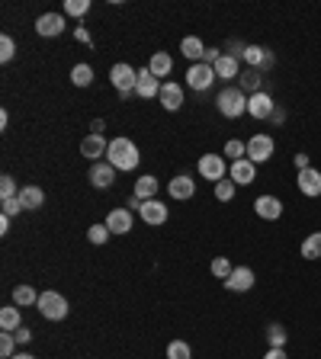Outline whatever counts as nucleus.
Masks as SVG:
<instances>
[{"label":"nucleus","mask_w":321,"mask_h":359,"mask_svg":"<svg viewBox=\"0 0 321 359\" xmlns=\"http://www.w3.org/2000/svg\"><path fill=\"white\" fill-rule=\"evenodd\" d=\"M13 196H20V190H16V180L10 174H4V176H0V199H13Z\"/></svg>","instance_id":"40"},{"label":"nucleus","mask_w":321,"mask_h":359,"mask_svg":"<svg viewBox=\"0 0 321 359\" xmlns=\"http://www.w3.org/2000/svg\"><path fill=\"white\" fill-rule=\"evenodd\" d=\"M180 52H184V58H190L193 64L203 62V55H206V45H203V38L199 36H186L184 42H180Z\"/></svg>","instance_id":"26"},{"label":"nucleus","mask_w":321,"mask_h":359,"mask_svg":"<svg viewBox=\"0 0 321 359\" xmlns=\"http://www.w3.org/2000/svg\"><path fill=\"white\" fill-rule=\"evenodd\" d=\"M138 218L145 225H164L168 222V206H164L160 199H148V202L138 206Z\"/></svg>","instance_id":"14"},{"label":"nucleus","mask_w":321,"mask_h":359,"mask_svg":"<svg viewBox=\"0 0 321 359\" xmlns=\"http://www.w3.org/2000/svg\"><path fill=\"white\" fill-rule=\"evenodd\" d=\"M168 192H170V199H177V202H186V199H193V192H196V180H193L190 174H180L168 183Z\"/></svg>","instance_id":"19"},{"label":"nucleus","mask_w":321,"mask_h":359,"mask_svg":"<svg viewBox=\"0 0 321 359\" xmlns=\"http://www.w3.org/2000/svg\"><path fill=\"white\" fill-rule=\"evenodd\" d=\"M241 157H247V141H241V138H231V141H225V161H241Z\"/></svg>","instance_id":"33"},{"label":"nucleus","mask_w":321,"mask_h":359,"mask_svg":"<svg viewBox=\"0 0 321 359\" xmlns=\"http://www.w3.org/2000/svg\"><path fill=\"white\" fill-rule=\"evenodd\" d=\"M292 164H296V170H308V167H312V157H308L306 151H299L296 157H292Z\"/></svg>","instance_id":"43"},{"label":"nucleus","mask_w":321,"mask_h":359,"mask_svg":"<svg viewBox=\"0 0 321 359\" xmlns=\"http://www.w3.org/2000/svg\"><path fill=\"white\" fill-rule=\"evenodd\" d=\"M235 192H238V183H235V180H228V176L215 183V199H219V202H231V199H235Z\"/></svg>","instance_id":"34"},{"label":"nucleus","mask_w":321,"mask_h":359,"mask_svg":"<svg viewBox=\"0 0 321 359\" xmlns=\"http://www.w3.org/2000/svg\"><path fill=\"white\" fill-rule=\"evenodd\" d=\"M0 356L13 359L16 356V337L13 334H0Z\"/></svg>","instance_id":"41"},{"label":"nucleus","mask_w":321,"mask_h":359,"mask_svg":"<svg viewBox=\"0 0 321 359\" xmlns=\"http://www.w3.org/2000/svg\"><path fill=\"white\" fill-rule=\"evenodd\" d=\"M90 13V0H64V16H87Z\"/></svg>","instance_id":"36"},{"label":"nucleus","mask_w":321,"mask_h":359,"mask_svg":"<svg viewBox=\"0 0 321 359\" xmlns=\"http://www.w3.org/2000/svg\"><path fill=\"white\" fill-rule=\"evenodd\" d=\"M20 199H23L26 212H32V209L46 206V190H42V186H23V190H20Z\"/></svg>","instance_id":"28"},{"label":"nucleus","mask_w":321,"mask_h":359,"mask_svg":"<svg viewBox=\"0 0 321 359\" xmlns=\"http://www.w3.org/2000/svg\"><path fill=\"white\" fill-rule=\"evenodd\" d=\"M68 29V16L64 13H42L36 20V32L42 38H55V36H62V32Z\"/></svg>","instance_id":"9"},{"label":"nucleus","mask_w":321,"mask_h":359,"mask_svg":"<svg viewBox=\"0 0 321 359\" xmlns=\"http://www.w3.org/2000/svg\"><path fill=\"white\" fill-rule=\"evenodd\" d=\"M148 71H151L154 77H170V71H174V58H170L168 52H154L151 58H148Z\"/></svg>","instance_id":"25"},{"label":"nucleus","mask_w":321,"mask_h":359,"mask_svg":"<svg viewBox=\"0 0 321 359\" xmlns=\"http://www.w3.org/2000/svg\"><path fill=\"white\" fill-rule=\"evenodd\" d=\"M160 87H164V80H158V77H154L148 68L138 71L135 97H142V99H154V97H160Z\"/></svg>","instance_id":"15"},{"label":"nucleus","mask_w":321,"mask_h":359,"mask_svg":"<svg viewBox=\"0 0 321 359\" xmlns=\"http://www.w3.org/2000/svg\"><path fill=\"white\" fill-rule=\"evenodd\" d=\"M107 151H109V141L103 135H93V132H90V135L81 141V154H84L87 161H93V164L107 161Z\"/></svg>","instance_id":"12"},{"label":"nucleus","mask_w":321,"mask_h":359,"mask_svg":"<svg viewBox=\"0 0 321 359\" xmlns=\"http://www.w3.org/2000/svg\"><path fill=\"white\" fill-rule=\"evenodd\" d=\"M273 151H276V141L270 135H264V132L247 138V161L251 164H267L273 157Z\"/></svg>","instance_id":"5"},{"label":"nucleus","mask_w":321,"mask_h":359,"mask_svg":"<svg viewBox=\"0 0 321 359\" xmlns=\"http://www.w3.org/2000/svg\"><path fill=\"white\" fill-rule=\"evenodd\" d=\"M254 283H257V276H254L251 267H235V269H231V276L225 279V289L241 295V292H251Z\"/></svg>","instance_id":"10"},{"label":"nucleus","mask_w":321,"mask_h":359,"mask_svg":"<svg viewBox=\"0 0 321 359\" xmlns=\"http://www.w3.org/2000/svg\"><path fill=\"white\" fill-rule=\"evenodd\" d=\"M13 305H20V308H32V305H39V292L32 289V286H16L13 289Z\"/></svg>","instance_id":"30"},{"label":"nucleus","mask_w":321,"mask_h":359,"mask_svg":"<svg viewBox=\"0 0 321 359\" xmlns=\"http://www.w3.org/2000/svg\"><path fill=\"white\" fill-rule=\"evenodd\" d=\"M109 234H113V231H109L107 225H90V228H87V241H90L93 247H103L109 241Z\"/></svg>","instance_id":"35"},{"label":"nucleus","mask_w":321,"mask_h":359,"mask_svg":"<svg viewBox=\"0 0 321 359\" xmlns=\"http://www.w3.org/2000/svg\"><path fill=\"white\" fill-rule=\"evenodd\" d=\"M264 359H289V356H286V350H267Z\"/></svg>","instance_id":"48"},{"label":"nucleus","mask_w":321,"mask_h":359,"mask_svg":"<svg viewBox=\"0 0 321 359\" xmlns=\"http://www.w3.org/2000/svg\"><path fill=\"white\" fill-rule=\"evenodd\" d=\"M71 84L74 87H90L93 84V68L90 64H74V68H71Z\"/></svg>","instance_id":"32"},{"label":"nucleus","mask_w":321,"mask_h":359,"mask_svg":"<svg viewBox=\"0 0 321 359\" xmlns=\"http://www.w3.org/2000/svg\"><path fill=\"white\" fill-rule=\"evenodd\" d=\"M212 71H215L219 80H238V77H241V58H235V55H222V58L212 64Z\"/></svg>","instance_id":"21"},{"label":"nucleus","mask_w":321,"mask_h":359,"mask_svg":"<svg viewBox=\"0 0 321 359\" xmlns=\"http://www.w3.org/2000/svg\"><path fill=\"white\" fill-rule=\"evenodd\" d=\"M13 55H16V42L10 36H0V62L4 64L13 62Z\"/></svg>","instance_id":"42"},{"label":"nucleus","mask_w":321,"mask_h":359,"mask_svg":"<svg viewBox=\"0 0 321 359\" xmlns=\"http://www.w3.org/2000/svg\"><path fill=\"white\" fill-rule=\"evenodd\" d=\"M273 113H276V99L270 97L267 90H260V93H254V97H247V115L251 119H273Z\"/></svg>","instance_id":"8"},{"label":"nucleus","mask_w":321,"mask_h":359,"mask_svg":"<svg viewBox=\"0 0 321 359\" xmlns=\"http://www.w3.org/2000/svg\"><path fill=\"white\" fill-rule=\"evenodd\" d=\"M13 337H16V344L23 346V344H29V340H32V330L23 324V328H20V330H13Z\"/></svg>","instance_id":"44"},{"label":"nucleus","mask_w":321,"mask_h":359,"mask_svg":"<svg viewBox=\"0 0 321 359\" xmlns=\"http://www.w3.org/2000/svg\"><path fill=\"white\" fill-rule=\"evenodd\" d=\"M107 161L116 167V174L123 170V174H129V170L138 167V161H142V154H138V145L132 141V138H113L109 141V151H107Z\"/></svg>","instance_id":"1"},{"label":"nucleus","mask_w":321,"mask_h":359,"mask_svg":"<svg viewBox=\"0 0 321 359\" xmlns=\"http://www.w3.org/2000/svg\"><path fill=\"white\" fill-rule=\"evenodd\" d=\"M13 359H36V356H32V353H16Z\"/></svg>","instance_id":"51"},{"label":"nucleus","mask_w":321,"mask_h":359,"mask_svg":"<svg viewBox=\"0 0 321 359\" xmlns=\"http://www.w3.org/2000/svg\"><path fill=\"white\" fill-rule=\"evenodd\" d=\"M302 257H306V260H321V231H312V234L302 241Z\"/></svg>","instance_id":"31"},{"label":"nucleus","mask_w":321,"mask_h":359,"mask_svg":"<svg viewBox=\"0 0 321 359\" xmlns=\"http://www.w3.org/2000/svg\"><path fill=\"white\" fill-rule=\"evenodd\" d=\"M109 84L116 87V93H119V97H123V99H129L132 93H135L138 71L132 68V64H125V62L113 64V68H109Z\"/></svg>","instance_id":"4"},{"label":"nucleus","mask_w":321,"mask_h":359,"mask_svg":"<svg viewBox=\"0 0 321 359\" xmlns=\"http://www.w3.org/2000/svg\"><path fill=\"white\" fill-rule=\"evenodd\" d=\"M74 38H77V42H84V45H90V42H93L90 32H87L84 26H77V29H74Z\"/></svg>","instance_id":"46"},{"label":"nucleus","mask_w":321,"mask_h":359,"mask_svg":"<svg viewBox=\"0 0 321 359\" xmlns=\"http://www.w3.org/2000/svg\"><path fill=\"white\" fill-rule=\"evenodd\" d=\"M0 212L13 218V215L26 212V206H23V199H20V196H13V199H0Z\"/></svg>","instance_id":"39"},{"label":"nucleus","mask_w":321,"mask_h":359,"mask_svg":"<svg viewBox=\"0 0 321 359\" xmlns=\"http://www.w3.org/2000/svg\"><path fill=\"white\" fill-rule=\"evenodd\" d=\"M267 55H270V48H264V45H245V55H241V62H245L247 68H254V71H260V74H264Z\"/></svg>","instance_id":"24"},{"label":"nucleus","mask_w":321,"mask_h":359,"mask_svg":"<svg viewBox=\"0 0 321 359\" xmlns=\"http://www.w3.org/2000/svg\"><path fill=\"white\" fill-rule=\"evenodd\" d=\"M215 80H219V77H215L212 64L199 62V64H190V71H186V87H190V90H196V93H206Z\"/></svg>","instance_id":"6"},{"label":"nucleus","mask_w":321,"mask_h":359,"mask_svg":"<svg viewBox=\"0 0 321 359\" xmlns=\"http://www.w3.org/2000/svg\"><path fill=\"white\" fill-rule=\"evenodd\" d=\"M132 222H135V215H132V209H113V212L107 215V228L113 231V234H129L132 231Z\"/></svg>","instance_id":"20"},{"label":"nucleus","mask_w":321,"mask_h":359,"mask_svg":"<svg viewBox=\"0 0 321 359\" xmlns=\"http://www.w3.org/2000/svg\"><path fill=\"white\" fill-rule=\"evenodd\" d=\"M296 186H299V192H302V196L318 199V196H321V170H315V167L299 170Z\"/></svg>","instance_id":"13"},{"label":"nucleus","mask_w":321,"mask_h":359,"mask_svg":"<svg viewBox=\"0 0 321 359\" xmlns=\"http://www.w3.org/2000/svg\"><path fill=\"white\" fill-rule=\"evenodd\" d=\"M209 269H212V276H215V279H228V276H231V269H235V267H231V260H228V257H215V260H212V267H209Z\"/></svg>","instance_id":"38"},{"label":"nucleus","mask_w":321,"mask_h":359,"mask_svg":"<svg viewBox=\"0 0 321 359\" xmlns=\"http://www.w3.org/2000/svg\"><path fill=\"white\" fill-rule=\"evenodd\" d=\"M215 109L225 115V119H238V115L247 113V93L241 87H225L219 97H215Z\"/></svg>","instance_id":"2"},{"label":"nucleus","mask_w":321,"mask_h":359,"mask_svg":"<svg viewBox=\"0 0 321 359\" xmlns=\"http://www.w3.org/2000/svg\"><path fill=\"white\" fill-rule=\"evenodd\" d=\"M238 87H241L247 97H254V93L264 90V74H260V71H254V68H247L245 74L238 77Z\"/></svg>","instance_id":"27"},{"label":"nucleus","mask_w":321,"mask_h":359,"mask_svg":"<svg viewBox=\"0 0 321 359\" xmlns=\"http://www.w3.org/2000/svg\"><path fill=\"white\" fill-rule=\"evenodd\" d=\"M199 176H203V180H209V183H219V180H225V154H203V157H199Z\"/></svg>","instance_id":"7"},{"label":"nucleus","mask_w":321,"mask_h":359,"mask_svg":"<svg viewBox=\"0 0 321 359\" xmlns=\"http://www.w3.org/2000/svg\"><path fill=\"white\" fill-rule=\"evenodd\" d=\"M264 337H267V346H270V350H286V340H289V334H286L283 324H267Z\"/></svg>","instance_id":"29"},{"label":"nucleus","mask_w":321,"mask_h":359,"mask_svg":"<svg viewBox=\"0 0 321 359\" xmlns=\"http://www.w3.org/2000/svg\"><path fill=\"white\" fill-rule=\"evenodd\" d=\"M39 314L46 318V321H64L68 318V311H71V305H68V298L62 295V292H52V289H46V292H39Z\"/></svg>","instance_id":"3"},{"label":"nucleus","mask_w":321,"mask_h":359,"mask_svg":"<svg viewBox=\"0 0 321 359\" xmlns=\"http://www.w3.org/2000/svg\"><path fill=\"white\" fill-rule=\"evenodd\" d=\"M87 180H90L93 190H109L116 183V167L109 161H97L90 167V174H87Z\"/></svg>","instance_id":"11"},{"label":"nucleus","mask_w":321,"mask_h":359,"mask_svg":"<svg viewBox=\"0 0 321 359\" xmlns=\"http://www.w3.org/2000/svg\"><path fill=\"white\" fill-rule=\"evenodd\" d=\"M254 212H257V218H264V222H276V218L283 215V202L276 196H257L254 199Z\"/></svg>","instance_id":"17"},{"label":"nucleus","mask_w":321,"mask_h":359,"mask_svg":"<svg viewBox=\"0 0 321 359\" xmlns=\"http://www.w3.org/2000/svg\"><path fill=\"white\" fill-rule=\"evenodd\" d=\"M168 359H193L190 344H184V340H170L168 344Z\"/></svg>","instance_id":"37"},{"label":"nucleus","mask_w":321,"mask_h":359,"mask_svg":"<svg viewBox=\"0 0 321 359\" xmlns=\"http://www.w3.org/2000/svg\"><path fill=\"white\" fill-rule=\"evenodd\" d=\"M273 125H283L286 122V109L283 106H276V113H273V119H270Z\"/></svg>","instance_id":"47"},{"label":"nucleus","mask_w":321,"mask_h":359,"mask_svg":"<svg viewBox=\"0 0 321 359\" xmlns=\"http://www.w3.org/2000/svg\"><path fill=\"white\" fill-rule=\"evenodd\" d=\"M158 99H160V106L168 109V113H177V109L184 106V87L177 84V80H164Z\"/></svg>","instance_id":"16"},{"label":"nucleus","mask_w":321,"mask_h":359,"mask_svg":"<svg viewBox=\"0 0 321 359\" xmlns=\"http://www.w3.org/2000/svg\"><path fill=\"white\" fill-rule=\"evenodd\" d=\"M90 129H93V135H103V129H107V125H103V119H93Z\"/></svg>","instance_id":"49"},{"label":"nucleus","mask_w":321,"mask_h":359,"mask_svg":"<svg viewBox=\"0 0 321 359\" xmlns=\"http://www.w3.org/2000/svg\"><path fill=\"white\" fill-rule=\"evenodd\" d=\"M225 52H219V48H206V55H203V64H215L219 58H222Z\"/></svg>","instance_id":"45"},{"label":"nucleus","mask_w":321,"mask_h":359,"mask_svg":"<svg viewBox=\"0 0 321 359\" xmlns=\"http://www.w3.org/2000/svg\"><path fill=\"white\" fill-rule=\"evenodd\" d=\"M228 180H235L238 186H251L254 180H257V164H251L247 157L235 161V164L228 167Z\"/></svg>","instance_id":"18"},{"label":"nucleus","mask_w":321,"mask_h":359,"mask_svg":"<svg viewBox=\"0 0 321 359\" xmlns=\"http://www.w3.org/2000/svg\"><path fill=\"white\" fill-rule=\"evenodd\" d=\"M158 190H160L158 176L145 174V176H138V180H135V190H132V196H138V199H142V202H148V199H154V196H158Z\"/></svg>","instance_id":"23"},{"label":"nucleus","mask_w":321,"mask_h":359,"mask_svg":"<svg viewBox=\"0 0 321 359\" xmlns=\"http://www.w3.org/2000/svg\"><path fill=\"white\" fill-rule=\"evenodd\" d=\"M10 231V215H0V234H7Z\"/></svg>","instance_id":"50"},{"label":"nucleus","mask_w":321,"mask_h":359,"mask_svg":"<svg viewBox=\"0 0 321 359\" xmlns=\"http://www.w3.org/2000/svg\"><path fill=\"white\" fill-rule=\"evenodd\" d=\"M23 328V308L20 305H7L0 308V330L4 334H13V330Z\"/></svg>","instance_id":"22"}]
</instances>
